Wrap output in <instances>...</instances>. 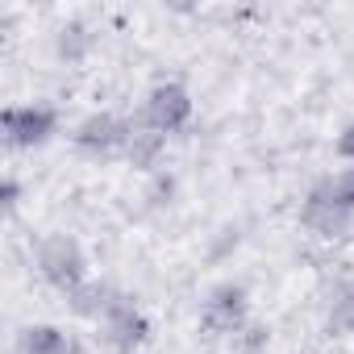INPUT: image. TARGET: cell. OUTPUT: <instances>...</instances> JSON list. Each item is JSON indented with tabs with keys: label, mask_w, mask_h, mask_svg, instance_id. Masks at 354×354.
I'll use <instances>...</instances> for the list:
<instances>
[{
	"label": "cell",
	"mask_w": 354,
	"mask_h": 354,
	"mask_svg": "<svg viewBox=\"0 0 354 354\" xmlns=\"http://www.w3.org/2000/svg\"><path fill=\"white\" fill-rule=\"evenodd\" d=\"M142 121L158 133H175V129H184L192 121V92L184 84H154L146 92V104H142Z\"/></svg>",
	"instance_id": "cell-5"
},
{
	"label": "cell",
	"mask_w": 354,
	"mask_h": 354,
	"mask_svg": "<svg viewBox=\"0 0 354 354\" xmlns=\"http://www.w3.org/2000/svg\"><path fill=\"white\" fill-rule=\"evenodd\" d=\"M300 225H304L308 234L325 238V242H337V238H350L354 213H350V209H337V205H329V201L304 196V205H300Z\"/></svg>",
	"instance_id": "cell-8"
},
{
	"label": "cell",
	"mask_w": 354,
	"mask_h": 354,
	"mask_svg": "<svg viewBox=\"0 0 354 354\" xmlns=\"http://www.w3.org/2000/svg\"><path fill=\"white\" fill-rule=\"evenodd\" d=\"M0 196H5V209H17V180H5Z\"/></svg>",
	"instance_id": "cell-16"
},
{
	"label": "cell",
	"mask_w": 354,
	"mask_h": 354,
	"mask_svg": "<svg viewBox=\"0 0 354 354\" xmlns=\"http://www.w3.org/2000/svg\"><path fill=\"white\" fill-rule=\"evenodd\" d=\"M162 146H167V133H158V129H150L142 117L133 121V129H129V142H125V162H133L138 171H154L158 167V154H162Z\"/></svg>",
	"instance_id": "cell-10"
},
{
	"label": "cell",
	"mask_w": 354,
	"mask_h": 354,
	"mask_svg": "<svg viewBox=\"0 0 354 354\" xmlns=\"http://www.w3.org/2000/svg\"><path fill=\"white\" fill-rule=\"evenodd\" d=\"M238 342H242V354H259V350L267 346V329H263V325H246V329L238 333Z\"/></svg>",
	"instance_id": "cell-14"
},
{
	"label": "cell",
	"mask_w": 354,
	"mask_h": 354,
	"mask_svg": "<svg viewBox=\"0 0 354 354\" xmlns=\"http://www.w3.org/2000/svg\"><path fill=\"white\" fill-rule=\"evenodd\" d=\"M34 263H38V275H42L50 288H59L63 296L92 279V275H88V250L80 246L75 234H46V238L38 242Z\"/></svg>",
	"instance_id": "cell-1"
},
{
	"label": "cell",
	"mask_w": 354,
	"mask_h": 354,
	"mask_svg": "<svg viewBox=\"0 0 354 354\" xmlns=\"http://www.w3.org/2000/svg\"><path fill=\"white\" fill-rule=\"evenodd\" d=\"M92 42H96V38L88 34L84 21H67V26H59V34H55V55H59L63 63H80V59H88Z\"/></svg>",
	"instance_id": "cell-13"
},
{
	"label": "cell",
	"mask_w": 354,
	"mask_h": 354,
	"mask_svg": "<svg viewBox=\"0 0 354 354\" xmlns=\"http://www.w3.org/2000/svg\"><path fill=\"white\" fill-rule=\"evenodd\" d=\"M333 154H337L342 162H354V121H346L342 133L333 138Z\"/></svg>",
	"instance_id": "cell-15"
},
{
	"label": "cell",
	"mask_w": 354,
	"mask_h": 354,
	"mask_svg": "<svg viewBox=\"0 0 354 354\" xmlns=\"http://www.w3.org/2000/svg\"><path fill=\"white\" fill-rule=\"evenodd\" d=\"M17 354H80V346L59 325H26L17 333Z\"/></svg>",
	"instance_id": "cell-9"
},
{
	"label": "cell",
	"mask_w": 354,
	"mask_h": 354,
	"mask_svg": "<svg viewBox=\"0 0 354 354\" xmlns=\"http://www.w3.org/2000/svg\"><path fill=\"white\" fill-rule=\"evenodd\" d=\"M129 129L133 121H125L121 113H88L80 125H75V150L88 154V158H109V154H121L125 142H129Z\"/></svg>",
	"instance_id": "cell-4"
},
{
	"label": "cell",
	"mask_w": 354,
	"mask_h": 354,
	"mask_svg": "<svg viewBox=\"0 0 354 354\" xmlns=\"http://www.w3.org/2000/svg\"><path fill=\"white\" fill-rule=\"evenodd\" d=\"M201 325L213 337H238L250 325V296H246V288L234 283V279L213 283L205 292V300H201Z\"/></svg>",
	"instance_id": "cell-2"
},
{
	"label": "cell",
	"mask_w": 354,
	"mask_h": 354,
	"mask_svg": "<svg viewBox=\"0 0 354 354\" xmlns=\"http://www.w3.org/2000/svg\"><path fill=\"white\" fill-rule=\"evenodd\" d=\"M129 296L117 288V283H109V279H88V283H80L75 292H67V308L75 313V317H84V321H104L113 308H121Z\"/></svg>",
	"instance_id": "cell-7"
},
{
	"label": "cell",
	"mask_w": 354,
	"mask_h": 354,
	"mask_svg": "<svg viewBox=\"0 0 354 354\" xmlns=\"http://www.w3.org/2000/svg\"><path fill=\"white\" fill-rule=\"evenodd\" d=\"M96 337H100V346L113 350V354H133V350H142V346L150 342V321H146V313H142L133 300H125L121 308H113V313L96 325Z\"/></svg>",
	"instance_id": "cell-6"
},
{
	"label": "cell",
	"mask_w": 354,
	"mask_h": 354,
	"mask_svg": "<svg viewBox=\"0 0 354 354\" xmlns=\"http://www.w3.org/2000/svg\"><path fill=\"white\" fill-rule=\"evenodd\" d=\"M308 196L329 201V205H337V209H350V213H354V162H350V167H342V171L321 175V180L308 188Z\"/></svg>",
	"instance_id": "cell-12"
},
{
	"label": "cell",
	"mask_w": 354,
	"mask_h": 354,
	"mask_svg": "<svg viewBox=\"0 0 354 354\" xmlns=\"http://www.w3.org/2000/svg\"><path fill=\"white\" fill-rule=\"evenodd\" d=\"M0 129H5L9 150L46 146L59 133V109L55 104H9L0 113Z\"/></svg>",
	"instance_id": "cell-3"
},
{
	"label": "cell",
	"mask_w": 354,
	"mask_h": 354,
	"mask_svg": "<svg viewBox=\"0 0 354 354\" xmlns=\"http://www.w3.org/2000/svg\"><path fill=\"white\" fill-rule=\"evenodd\" d=\"M325 329L329 333H354V271L342 275L325 296Z\"/></svg>",
	"instance_id": "cell-11"
}]
</instances>
